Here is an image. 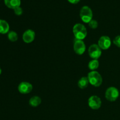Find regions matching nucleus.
Instances as JSON below:
<instances>
[{"mask_svg": "<svg viewBox=\"0 0 120 120\" xmlns=\"http://www.w3.org/2000/svg\"><path fill=\"white\" fill-rule=\"evenodd\" d=\"M73 33L76 39L82 40L86 38L87 35V30L85 26L82 23H77L73 26Z\"/></svg>", "mask_w": 120, "mask_h": 120, "instance_id": "nucleus-1", "label": "nucleus"}, {"mask_svg": "<svg viewBox=\"0 0 120 120\" xmlns=\"http://www.w3.org/2000/svg\"><path fill=\"white\" fill-rule=\"evenodd\" d=\"M87 78L89 83L94 87H99L103 83V77L97 71H91L88 73Z\"/></svg>", "mask_w": 120, "mask_h": 120, "instance_id": "nucleus-2", "label": "nucleus"}, {"mask_svg": "<svg viewBox=\"0 0 120 120\" xmlns=\"http://www.w3.org/2000/svg\"><path fill=\"white\" fill-rule=\"evenodd\" d=\"M93 14L89 6H83L80 11V17L84 23H89L93 19Z\"/></svg>", "mask_w": 120, "mask_h": 120, "instance_id": "nucleus-3", "label": "nucleus"}, {"mask_svg": "<svg viewBox=\"0 0 120 120\" xmlns=\"http://www.w3.org/2000/svg\"><path fill=\"white\" fill-rule=\"evenodd\" d=\"M119 96V91L115 87H110L105 92V98L109 101H115L118 99Z\"/></svg>", "mask_w": 120, "mask_h": 120, "instance_id": "nucleus-4", "label": "nucleus"}, {"mask_svg": "<svg viewBox=\"0 0 120 120\" xmlns=\"http://www.w3.org/2000/svg\"><path fill=\"white\" fill-rule=\"evenodd\" d=\"M88 53L91 59L98 60V59H99L101 56L102 51L98 45L92 44L89 48Z\"/></svg>", "mask_w": 120, "mask_h": 120, "instance_id": "nucleus-5", "label": "nucleus"}, {"mask_svg": "<svg viewBox=\"0 0 120 120\" xmlns=\"http://www.w3.org/2000/svg\"><path fill=\"white\" fill-rule=\"evenodd\" d=\"M102 104L101 100L97 96H91L88 100V105L92 110H98Z\"/></svg>", "mask_w": 120, "mask_h": 120, "instance_id": "nucleus-6", "label": "nucleus"}, {"mask_svg": "<svg viewBox=\"0 0 120 120\" xmlns=\"http://www.w3.org/2000/svg\"><path fill=\"white\" fill-rule=\"evenodd\" d=\"M86 46L82 40L76 39L74 42L73 44V50L78 55H82L86 51Z\"/></svg>", "mask_w": 120, "mask_h": 120, "instance_id": "nucleus-7", "label": "nucleus"}, {"mask_svg": "<svg viewBox=\"0 0 120 120\" xmlns=\"http://www.w3.org/2000/svg\"><path fill=\"white\" fill-rule=\"evenodd\" d=\"M98 46L101 50H107L111 45V39L108 36H102L98 41Z\"/></svg>", "mask_w": 120, "mask_h": 120, "instance_id": "nucleus-8", "label": "nucleus"}, {"mask_svg": "<svg viewBox=\"0 0 120 120\" xmlns=\"http://www.w3.org/2000/svg\"><path fill=\"white\" fill-rule=\"evenodd\" d=\"M33 86L30 83L27 82H22L19 83L18 87V90L20 93L22 94H27L32 91Z\"/></svg>", "mask_w": 120, "mask_h": 120, "instance_id": "nucleus-9", "label": "nucleus"}, {"mask_svg": "<svg viewBox=\"0 0 120 120\" xmlns=\"http://www.w3.org/2000/svg\"><path fill=\"white\" fill-rule=\"evenodd\" d=\"M35 32L32 29H28L23 32L22 35V39L26 43H30L35 40Z\"/></svg>", "mask_w": 120, "mask_h": 120, "instance_id": "nucleus-10", "label": "nucleus"}, {"mask_svg": "<svg viewBox=\"0 0 120 120\" xmlns=\"http://www.w3.org/2000/svg\"><path fill=\"white\" fill-rule=\"evenodd\" d=\"M5 5L10 9H14L21 6V0H4Z\"/></svg>", "mask_w": 120, "mask_h": 120, "instance_id": "nucleus-11", "label": "nucleus"}, {"mask_svg": "<svg viewBox=\"0 0 120 120\" xmlns=\"http://www.w3.org/2000/svg\"><path fill=\"white\" fill-rule=\"evenodd\" d=\"M9 25L8 22L3 19H0V34H6L9 32Z\"/></svg>", "mask_w": 120, "mask_h": 120, "instance_id": "nucleus-12", "label": "nucleus"}, {"mask_svg": "<svg viewBox=\"0 0 120 120\" xmlns=\"http://www.w3.org/2000/svg\"><path fill=\"white\" fill-rule=\"evenodd\" d=\"M42 103L41 97L37 96H34L29 99V104L32 107H37Z\"/></svg>", "mask_w": 120, "mask_h": 120, "instance_id": "nucleus-13", "label": "nucleus"}, {"mask_svg": "<svg viewBox=\"0 0 120 120\" xmlns=\"http://www.w3.org/2000/svg\"><path fill=\"white\" fill-rule=\"evenodd\" d=\"M89 84H90V83H89V81L87 77H81L79 80L78 81V83H77L79 87L81 89H84L87 87Z\"/></svg>", "mask_w": 120, "mask_h": 120, "instance_id": "nucleus-14", "label": "nucleus"}, {"mask_svg": "<svg viewBox=\"0 0 120 120\" xmlns=\"http://www.w3.org/2000/svg\"><path fill=\"white\" fill-rule=\"evenodd\" d=\"M99 67V62L97 59H92L89 62L88 68L91 71H95Z\"/></svg>", "mask_w": 120, "mask_h": 120, "instance_id": "nucleus-15", "label": "nucleus"}, {"mask_svg": "<svg viewBox=\"0 0 120 120\" xmlns=\"http://www.w3.org/2000/svg\"><path fill=\"white\" fill-rule=\"evenodd\" d=\"M8 38L11 42H16L18 39V35L16 32L12 30V31H9L8 33Z\"/></svg>", "mask_w": 120, "mask_h": 120, "instance_id": "nucleus-16", "label": "nucleus"}, {"mask_svg": "<svg viewBox=\"0 0 120 120\" xmlns=\"http://www.w3.org/2000/svg\"><path fill=\"white\" fill-rule=\"evenodd\" d=\"M89 26L91 29H97V27L98 26V22L95 19H92L90 22L89 23Z\"/></svg>", "mask_w": 120, "mask_h": 120, "instance_id": "nucleus-17", "label": "nucleus"}, {"mask_svg": "<svg viewBox=\"0 0 120 120\" xmlns=\"http://www.w3.org/2000/svg\"><path fill=\"white\" fill-rule=\"evenodd\" d=\"M14 11L15 15H18V16H20V15H21L23 14V9H22V8L21 7H17L15 9H14Z\"/></svg>", "mask_w": 120, "mask_h": 120, "instance_id": "nucleus-18", "label": "nucleus"}, {"mask_svg": "<svg viewBox=\"0 0 120 120\" xmlns=\"http://www.w3.org/2000/svg\"><path fill=\"white\" fill-rule=\"evenodd\" d=\"M113 43L118 48H120V35H118L115 37L113 40Z\"/></svg>", "mask_w": 120, "mask_h": 120, "instance_id": "nucleus-19", "label": "nucleus"}, {"mask_svg": "<svg viewBox=\"0 0 120 120\" xmlns=\"http://www.w3.org/2000/svg\"><path fill=\"white\" fill-rule=\"evenodd\" d=\"M70 4H77L80 1V0H68Z\"/></svg>", "mask_w": 120, "mask_h": 120, "instance_id": "nucleus-20", "label": "nucleus"}, {"mask_svg": "<svg viewBox=\"0 0 120 120\" xmlns=\"http://www.w3.org/2000/svg\"><path fill=\"white\" fill-rule=\"evenodd\" d=\"M1 73H2V70H1V68H0V75L1 74Z\"/></svg>", "mask_w": 120, "mask_h": 120, "instance_id": "nucleus-21", "label": "nucleus"}]
</instances>
